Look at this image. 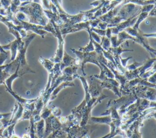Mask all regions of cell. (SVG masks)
Returning <instances> with one entry per match:
<instances>
[{
  "mask_svg": "<svg viewBox=\"0 0 156 138\" xmlns=\"http://www.w3.org/2000/svg\"><path fill=\"white\" fill-rule=\"evenodd\" d=\"M71 50L77 55V64L80 65L81 66L82 71L83 72V75H85L86 74L84 72V65L87 62L92 63L94 64H96L98 65L101 69H102V66L99 64L98 62V53H96L95 51L90 52H80L79 50H76L74 49H71Z\"/></svg>",
  "mask_w": 156,
  "mask_h": 138,
  "instance_id": "obj_3",
  "label": "cell"
},
{
  "mask_svg": "<svg viewBox=\"0 0 156 138\" xmlns=\"http://www.w3.org/2000/svg\"><path fill=\"white\" fill-rule=\"evenodd\" d=\"M110 42L112 47H116L117 46V35L112 36L110 38Z\"/></svg>",
  "mask_w": 156,
  "mask_h": 138,
  "instance_id": "obj_19",
  "label": "cell"
},
{
  "mask_svg": "<svg viewBox=\"0 0 156 138\" xmlns=\"http://www.w3.org/2000/svg\"><path fill=\"white\" fill-rule=\"evenodd\" d=\"M143 35L146 38H148V37L156 38V33H143Z\"/></svg>",
  "mask_w": 156,
  "mask_h": 138,
  "instance_id": "obj_25",
  "label": "cell"
},
{
  "mask_svg": "<svg viewBox=\"0 0 156 138\" xmlns=\"http://www.w3.org/2000/svg\"><path fill=\"white\" fill-rule=\"evenodd\" d=\"M145 1H146V0H145Z\"/></svg>",
  "mask_w": 156,
  "mask_h": 138,
  "instance_id": "obj_28",
  "label": "cell"
},
{
  "mask_svg": "<svg viewBox=\"0 0 156 138\" xmlns=\"http://www.w3.org/2000/svg\"><path fill=\"white\" fill-rule=\"evenodd\" d=\"M63 62L60 64V69H63L65 67L72 65L73 64H76L77 59L73 58L69 55H68L66 52H64V55H63Z\"/></svg>",
  "mask_w": 156,
  "mask_h": 138,
  "instance_id": "obj_10",
  "label": "cell"
},
{
  "mask_svg": "<svg viewBox=\"0 0 156 138\" xmlns=\"http://www.w3.org/2000/svg\"><path fill=\"white\" fill-rule=\"evenodd\" d=\"M90 29L91 31L95 32L99 36H105L106 30H102V29H101L99 28H95V27H90Z\"/></svg>",
  "mask_w": 156,
  "mask_h": 138,
  "instance_id": "obj_15",
  "label": "cell"
},
{
  "mask_svg": "<svg viewBox=\"0 0 156 138\" xmlns=\"http://www.w3.org/2000/svg\"><path fill=\"white\" fill-rule=\"evenodd\" d=\"M149 15V12H141L140 15L138 16L137 20L135 24L133 26V29L135 30H138L139 29V25Z\"/></svg>",
  "mask_w": 156,
  "mask_h": 138,
  "instance_id": "obj_11",
  "label": "cell"
},
{
  "mask_svg": "<svg viewBox=\"0 0 156 138\" xmlns=\"http://www.w3.org/2000/svg\"><path fill=\"white\" fill-rule=\"evenodd\" d=\"M141 10L137 11L132 16L129 17L127 20H125V21L119 23L115 27H111L112 33H113L114 35H117L119 32L124 30L126 28H127L129 27H131L132 26L134 25L137 20L138 16L140 15V13L141 12Z\"/></svg>",
  "mask_w": 156,
  "mask_h": 138,
  "instance_id": "obj_6",
  "label": "cell"
},
{
  "mask_svg": "<svg viewBox=\"0 0 156 138\" xmlns=\"http://www.w3.org/2000/svg\"><path fill=\"white\" fill-rule=\"evenodd\" d=\"M12 0H0V2L1 5L5 10H7L9 7L10 6Z\"/></svg>",
  "mask_w": 156,
  "mask_h": 138,
  "instance_id": "obj_17",
  "label": "cell"
},
{
  "mask_svg": "<svg viewBox=\"0 0 156 138\" xmlns=\"http://www.w3.org/2000/svg\"><path fill=\"white\" fill-rule=\"evenodd\" d=\"M148 16H156V9H152V10L149 13Z\"/></svg>",
  "mask_w": 156,
  "mask_h": 138,
  "instance_id": "obj_26",
  "label": "cell"
},
{
  "mask_svg": "<svg viewBox=\"0 0 156 138\" xmlns=\"http://www.w3.org/2000/svg\"><path fill=\"white\" fill-rule=\"evenodd\" d=\"M142 6L136 5L133 3H127L123 5L119 10L117 15L112 19L109 20L108 23V27H113L117 26L119 23L121 22L122 20H127L129 17L132 16L133 13L141 9Z\"/></svg>",
  "mask_w": 156,
  "mask_h": 138,
  "instance_id": "obj_2",
  "label": "cell"
},
{
  "mask_svg": "<svg viewBox=\"0 0 156 138\" xmlns=\"http://www.w3.org/2000/svg\"><path fill=\"white\" fill-rule=\"evenodd\" d=\"M137 128H136V129L135 131V134H133L132 136H130V138H141V136L140 134V133H138V130H137Z\"/></svg>",
  "mask_w": 156,
  "mask_h": 138,
  "instance_id": "obj_24",
  "label": "cell"
},
{
  "mask_svg": "<svg viewBox=\"0 0 156 138\" xmlns=\"http://www.w3.org/2000/svg\"><path fill=\"white\" fill-rule=\"evenodd\" d=\"M100 44L104 50L108 51L109 50V49L110 47V45H111L110 40L108 39L106 36H102L101 42Z\"/></svg>",
  "mask_w": 156,
  "mask_h": 138,
  "instance_id": "obj_13",
  "label": "cell"
},
{
  "mask_svg": "<svg viewBox=\"0 0 156 138\" xmlns=\"http://www.w3.org/2000/svg\"><path fill=\"white\" fill-rule=\"evenodd\" d=\"M89 27H90V20L85 22H80L66 28L60 29V30L62 35L63 36V35H65L66 34L70 33H74L83 29L87 30V28H88Z\"/></svg>",
  "mask_w": 156,
  "mask_h": 138,
  "instance_id": "obj_7",
  "label": "cell"
},
{
  "mask_svg": "<svg viewBox=\"0 0 156 138\" xmlns=\"http://www.w3.org/2000/svg\"><path fill=\"white\" fill-rule=\"evenodd\" d=\"M129 40L135 41V37L129 35L125 30L121 31L117 34V46H119L124 41Z\"/></svg>",
  "mask_w": 156,
  "mask_h": 138,
  "instance_id": "obj_9",
  "label": "cell"
},
{
  "mask_svg": "<svg viewBox=\"0 0 156 138\" xmlns=\"http://www.w3.org/2000/svg\"><path fill=\"white\" fill-rule=\"evenodd\" d=\"M124 30L126 32H127L129 35H130L133 36H135V42L141 44L148 52H149L152 57H154V56H156V50L152 48L149 46V44L148 43V41L146 39L147 38L144 37L143 35V32H141V30H140V29L138 30H135V29H133L131 27H129L126 28Z\"/></svg>",
  "mask_w": 156,
  "mask_h": 138,
  "instance_id": "obj_4",
  "label": "cell"
},
{
  "mask_svg": "<svg viewBox=\"0 0 156 138\" xmlns=\"http://www.w3.org/2000/svg\"><path fill=\"white\" fill-rule=\"evenodd\" d=\"M112 29L111 27H108L107 29H106V33H105V36L110 40V38L112 36Z\"/></svg>",
  "mask_w": 156,
  "mask_h": 138,
  "instance_id": "obj_23",
  "label": "cell"
},
{
  "mask_svg": "<svg viewBox=\"0 0 156 138\" xmlns=\"http://www.w3.org/2000/svg\"><path fill=\"white\" fill-rule=\"evenodd\" d=\"M21 38H18V39H15L14 41L10 43L7 45L2 46V47L4 49H10L11 53H12L11 60H13L16 57L17 50H18V44H19V41Z\"/></svg>",
  "mask_w": 156,
  "mask_h": 138,
  "instance_id": "obj_8",
  "label": "cell"
},
{
  "mask_svg": "<svg viewBox=\"0 0 156 138\" xmlns=\"http://www.w3.org/2000/svg\"><path fill=\"white\" fill-rule=\"evenodd\" d=\"M100 21H101V20L99 18H96V19H94L90 20V27L96 28Z\"/></svg>",
  "mask_w": 156,
  "mask_h": 138,
  "instance_id": "obj_20",
  "label": "cell"
},
{
  "mask_svg": "<svg viewBox=\"0 0 156 138\" xmlns=\"http://www.w3.org/2000/svg\"><path fill=\"white\" fill-rule=\"evenodd\" d=\"M15 16L16 17V18L18 20H21V21H24V19H26L27 18L26 15L23 13L22 12H18L16 14H15Z\"/></svg>",
  "mask_w": 156,
  "mask_h": 138,
  "instance_id": "obj_18",
  "label": "cell"
},
{
  "mask_svg": "<svg viewBox=\"0 0 156 138\" xmlns=\"http://www.w3.org/2000/svg\"><path fill=\"white\" fill-rule=\"evenodd\" d=\"M87 30L88 31V33L90 34V35L91 36V37H92V38H93V40H94V41H95L96 42H97L98 43H99V44L101 43V36H99V35H98V34L96 33L95 32L91 31V30H90V27H89L88 28H87Z\"/></svg>",
  "mask_w": 156,
  "mask_h": 138,
  "instance_id": "obj_14",
  "label": "cell"
},
{
  "mask_svg": "<svg viewBox=\"0 0 156 138\" xmlns=\"http://www.w3.org/2000/svg\"><path fill=\"white\" fill-rule=\"evenodd\" d=\"M89 35H90V42L88 44L86 47H79V51L83 52H90L94 51L95 48L93 43V38L90 35V34H89Z\"/></svg>",
  "mask_w": 156,
  "mask_h": 138,
  "instance_id": "obj_12",
  "label": "cell"
},
{
  "mask_svg": "<svg viewBox=\"0 0 156 138\" xmlns=\"http://www.w3.org/2000/svg\"><path fill=\"white\" fill-rule=\"evenodd\" d=\"M17 11L24 13L29 19V22L30 23L46 26L49 22L44 12L43 8L38 3L32 1L21 2Z\"/></svg>",
  "mask_w": 156,
  "mask_h": 138,
  "instance_id": "obj_1",
  "label": "cell"
},
{
  "mask_svg": "<svg viewBox=\"0 0 156 138\" xmlns=\"http://www.w3.org/2000/svg\"><path fill=\"white\" fill-rule=\"evenodd\" d=\"M99 29H102V30H106L108 28V23L104 21H101L98 26Z\"/></svg>",
  "mask_w": 156,
  "mask_h": 138,
  "instance_id": "obj_21",
  "label": "cell"
},
{
  "mask_svg": "<svg viewBox=\"0 0 156 138\" xmlns=\"http://www.w3.org/2000/svg\"><path fill=\"white\" fill-rule=\"evenodd\" d=\"M54 26V27L55 29L56 35L55 37L58 38V49L55 54V56L54 58L53 59V61L55 63H60L63 58V45H64V40L63 38V35H62L60 32V30L59 28V26L57 25L53 21H49Z\"/></svg>",
  "mask_w": 156,
  "mask_h": 138,
  "instance_id": "obj_5",
  "label": "cell"
},
{
  "mask_svg": "<svg viewBox=\"0 0 156 138\" xmlns=\"http://www.w3.org/2000/svg\"><path fill=\"white\" fill-rule=\"evenodd\" d=\"M119 59L121 60V64H122V67H126V64H127V61L129 60H130V58H132V57H128V58H126V59H123V58H122L120 56H119Z\"/></svg>",
  "mask_w": 156,
  "mask_h": 138,
  "instance_id": "obj_22",
  "label": "cell"
},
{
  "mask_svg": "<svg viewBox=\"0 0 156 138\" xmlns=\"http://www.w3.org/2000/svg\"><path fill=\"white\" fill-rule=\"evenodd\" d=\"M144 63H137V62H134L133 64L129 65L127 66V69L128 71H133L136 69L138 67L141 66Z\"/></svg>",
  "mask_w": 156,
  "mask_h": 138,
  "instance_id": "obj_16",
  "label": "cell"
},
{
  "mask_svg": "<svg viewBox=\"0 0 156 138\" xmlns=\"http://www.w3.org/2000/svg\"><path fill=\"white\" fill-rule=\"evenodd\" d=\"M20 2H26V1H29V2H30V0H20Z\"/></svg>",
  "mask_w": 156,
  "mask_h": 138,
  "instance_id": "obj_27",
  "label": "cell"
}]
</instances>
